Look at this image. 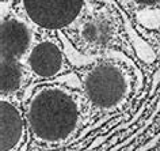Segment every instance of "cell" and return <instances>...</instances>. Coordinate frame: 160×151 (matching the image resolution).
<instances>
[{"instance_id": "cell-8", "label": "cell", "mask_w": 160, "mask_h": 151, "mask_svg": "<svg viewBox=\"0 0 160 151\" xmlns=\"http://www.w3.org/2000/svg\"><path fill=\"white\" fill-rule=\"evenodd\" d=\"M2 71V97H15L25 82V68L19 60L0 57Z\"/></svg>"}, {"instance_id": "cell-1", "label": "cell", "mask_w": 160, "mask_h": 151, "mask_svg": "<svg viewBox=\"0 0 160 151\" xmlns=\"http://www.w3.org/2000/svg\"><path fill=\"white\" fill-rule=\"evenodd\" d=\"M83 94L62 85L37 87L25 109L33 138L50 144L68 140L83 120Z\"/></svg>"}, {"instance_id": "cell-4", "label": "cell", "mask_w": 160, "mask_h": 151, "mask_svg": "<svg viewBox=\"0 0 160 151\" xmlns=\"http://www.w3.org/2000/svg\"><path fill=\"white\" fill-rule=\"evenodd\" d=\"M73 41L84 53H101L122 45L121 19L105 7L84 14L75 26Z\"/></svg>"}, {"instance_id": "cell-7", "label": "cell", "mask_w": 160, "mask_h": 151, "mask_svg": "<svg viewBox=\"0 0 160 151\" xmlns=\"http://www.w3.org/2000/svg\"><path fill=\"white\" fill-rule=\"evenodd\" d=\"M2 124V151H15L25 140L29 131L25 109H22L12 97H2L0 104Z\"/></svg>"}, {"instance_id": "cell-9", "label": "cell", "mask_w": 160, "mask_h": 151, "mask_svg": "<svg viewBox=\"0 0 160 151\" xmlns=\"http://www.w3.org/2000/svg\"><path fill=\"white\" fill-rule=\"evenodd\" d=\"M133 2L141 7H155L160 4V0H133Z\"/></svg>"}, {"instance_id": "cell-6", "label": "cell", "mask_w": 160, "mask_h": 151, "mask_svg": "<svg viewBox=\"0 0 160 151\" xmlns=\"http://www.w3.org/2000/svg\"><path fill=\"white\" fill-rule=\"evenodd\" d=\"M34 42V31L25 18L3 17L0 29V57L21 61L27 56Z\"/></svg>"}, {"instance_id": "cell-2", "label": "cell", "mask_w": 160, "mask_h": 151, "mask_svg": "<svg viewBox=\"0 0 160 151\" xmlns=\"http://www.w3.org/2000/svg\"><path fill=\"white\" fill-rule=\"evenodd\" d=\"M83 97L99 112L119 109L133 91V76L126 67L114 60H101L83 71Z\"/></svg>"}, {"instance_id": "cell-5", "label": "cell", "mask_w": 160, "mask_h": 151, "mask_svg": "<svg viewBox=\"0 0 160 151\" xmlns=\"http://www.w3.org/2000/svg\"><path fill=\"white\" fill-rule=\"evenodd\" d=\"M26 68L37 81L57 79L68 71V61L62 46L53 37L35 41L26 56Z\"/></svg>"}, {"instance_id": "cell-3", "label": "cell", "mask_w": 160, "mask_h": 151, "mask_svg": "<svg viewBox=\"0 0 160 151\" xmlns=\"http://www.w3.org/2000/svg\"><path fill=\"white\" fill-rule=\"evenodd\" d=\"M87 0H18L17 10L43 31H61L75 27L84 17Z\"/></svg>"}]
</instances>
